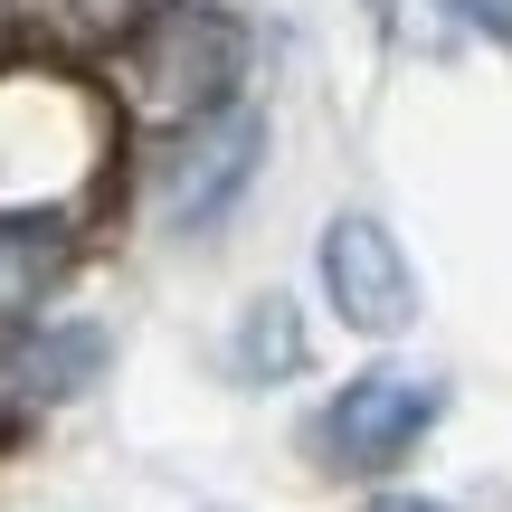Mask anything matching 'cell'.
<instances>
[{"label": "cell", "instance_id": "obj_1", "mask_svg": "<svg viewBox=\"0 0 512 512\" xmlns=\"http://www.w3.org/2000/svg\"><path fill=\"white\" fill-rule=\"evenodd\" d=\"M238 76H247V29L200 0L143 10L124 38V86L143 124H200V114L238 105Z\"/></svg>", "mask_w": 512, "mask_h": 512}, {"label": "cell", "instance_id": "obj_2", "mask_svg": "<svg viewBox=\"0 0 512 512\" xmlns=\"http://www.w3.org/2000/svg\"><path fill=\"white\" fill-rule=\"evenodd\" d=\"M256 162H266V114L256 105H219V114H200V124H181V143H171V162H162V228L171 238L219 228L228 209L247 200Z\"/></svg>", "mask_w": 512, "mask_h": 512}, {"label": "cell", "instance_id": "obj_3", "mask_svg": "<svg viewBox=\"0 0 512 512\" xmlns=\"http://www.w3.org/2000/svg\"><path fill=\"white\" fill-rule=\"evenodd\" d=\"M437 408H446V389L418 380V370H361L351 389H332V408L313 427H323V456L342 475H380L437 427Z\"/></svg>", "mask_w": 512, "mask_h": 512}, {"label": "cell", "instance_id": "obj_4", "mask_svg": "<svg viewBox=\"0 0 512 512\" xmlns=\"http://www.w3.org/2000/svg\"><path fill=\"white\" fill-rule=\"evenodd\" d=\"M323 294H332V313H342L351 332H370V342H389V332L418 323V275H408V247L389 238V219L342 209V219L323 228Z\"/></svg>", "mask_w": 512, "mask_h": 512}, {"label": "cell", "instance_id": "obj_5", "mask_svg": "<svg viewBox=\"0 0 512 512\" xmlns=\"http://www.w3.org/2000/svg\"><path fill=\"white\" fill-rule=\"evenodd\" d=\"M57 275H67V219L57 209H0V342L38 323Z\"/></svg>", "mask_w": 512, "mask_h": 512}, {"label": "cell", "instance_id": "obj_6", "mask_svg": "<svg viewBox=\"0 0 512 512\" xmlns=\"http://www.w3.org/2000/svg\"><path fill=\"white\" fill-rule=\"evenodd\" d=\"M294 370H304V313H294V294H247L238 332H228V380L275 389Z\"/></svg>", "mask_w": 512, "mask_h": 512}, {"label": "cell", "instance_id": "obj_7", "mask_svg": "<svg viewBox=\"0 0 512 512\" xmlns=\"http://www.w3.org/2000/svg\"><path fill=\"white\" fill-rule=\"evenodd\" d=\"M10 380H19V399H29V408L76 399V389L105 380V332H95V323H57V332H38V342H19Z\"/></svg>", "mask_w": 512, "mask_h": 512}, {"label": "cell", "instance_id": "obj_8", "mask_svg": "<svg viewBox=\"0 0 512 512\" xmlns=\"http://www.w3.org/2000/svg\"><path fill=\"white\" fill-rule=\"evenodd\" d=\"M76 38H133V19H143V0H67Z\"/></svg>", "mask_w": 512, "mask_h": 512}, {"label": "cell", "instance_id": "obj_9", "mask_svg": "<svg viewBox=\"0 0 512 512\" xmlns=\"http://www.w3.org/2000/svg\"><path fill=\"white\" fill-rule=\"evenodd\" d=\"M446 10L465 19L475 38H494V48H512V0H446Z\"/></svg>", "mask_w": 512, "mask_h": 512}, {"label": "cell", "instance_id": "obj_10", "mask_svg": "<svg viewBox=\"0 0 512 512\" xmlns=\"http://www.w3.org/2000/svg\"><path fill=\"white\" fill-rule=\"evenodd\" d=\"M361 512H446V503H437V494H370Z\"/></svg>", "mask_w": 512, "mask_h": 512}, {"label": "cell", "instance_id": "obj_11", "mask_svg": "<svg viewBox=\"0 0 512 512\" xmlns=\"http://www.w3.org/2000/svg\"><path fill=\"white\" fill-rule=\"evenodd\" d=\"M370 19H380V29H389V19H399V0H370Z\"/></svg>", "mask_w": 512, "mask_h": 512}]
</instances>
